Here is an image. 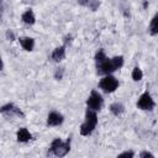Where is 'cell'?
Masks as SVG:
<instances>
[{
	"mask_svg": "<svg viewBox=\"0 0 158 158\" xmlns=\"http://www.w3.org/2000/svg\"><path fill=\"white\" fill-rule=\"evenodd\" d=\"M96 125H98V116H96L95 111L91 109H88L85 112V121L80 126V135L81 136H89L94 131Z\"/></svg>",
	"mask_w": 158,
	"mask_h": 158,
	"instance_id": "2",
	"label": "cell"
},
{
	"mask_svg": "<svg viewBox=\"0 0 158 158\" xmlns=\"http://www.w3.org/2000/svg\"><path fill=\"white\" fill-rule=\"evenodd\" d=\"M133 156H135V153L132 151H126V152L118 154V157H133Z\"/></svg>",
	"mask_w": 158,
	"mask_h": 158,
	"instance_id": "18",
	"label": "cell"
},
{
	"mask_svg": "<svg viewBox=\"0 0 158 158\" xmlns=\"http://www.w3.org/2000/svg\"><path fill=\"white\" fill-rule=\"evenodd\" d=\"M110 111H111L115 116H118V115H121V114L125 111V107H123V105L120 104V102H114V104L110 106Z\"/></svg>",
	"mask_w": 158,
	"mask_h": 158,
	"instance_id": "13",
	"label": "cell"
},
{
	"mask_svg": "<svg viewBox=\"0 0 158 158\" xmlns=\"http://www.w3.org/2000/svg\"><path fill=\"white\" fill-rule=\"evenodd\" d=\"M142 77H143V73H142L141 68L136 67V68L132 70V79H133L135 81H138V80L142 79Z\"/></svg>",
	"mask_w": 158,
	"mask_h": 158,
	"instance_id": "15",
	"label": "cell"
},
{
	"mask_svg": "<svg viewBox=\"0 0 158 158\" xmlns=\"http://www.w3.org/2000/svg\"><path fill=\"white\" fill-rule=\"evenodd\" d=\"M149 32H151V35H157V33H158V14L154 15V17H153L152 21H151Z\"/></svg>",
	"mask_w": 158,
	"mask_h": 158,
	"instance_id": "14",
	"label": "cell"
},
{
	"mask_svg": "<svg viewBox=\"0 0 158 158\" xmlns=\"http://www.w3.org/2000/svg\"><path fill=\"white\" fill-rule=\"evenodd\" d=\"M100 5V1L99 0H89V4H88V7L93 11H95Z\"/></svg>",
	"mask_w": 158,
	"mask_h": 158,
	"instance_id": "16",
	"label": "cell"
},
{
	"mask_svg": "<svg viewBox=\"0 0 158 158\" xmlns=\"http://www.w3.org/2000/svg\"><path fill=\"white\" fill-rule=\"evenodd\" d=\"M123 65V57L122 56H117L114 57L111 59H104L101 63L96 64V69H98V74L102 75V74H110L115 70H117L118 68H121Z\"/></svg>",
	"mask_w": 158,
	"mask_h": 158,
	"instance_id": "1",
	"label": "cell"
},
{
	"mask_svg": "<svg viewBox=\"0 0 158 158\" xmlns=\"http://www.w3.org/2000/svg\"><path fill=\"white\" fill-rule=\"evenodd\" d=\"M139 157H142V158H144V157H153V154L149 153V152H147V151H144V152H142V153L139 154Z\"/></svg>",
	"mask_w": 158,
	"mask_h": 158,
	"instance_id": "19",
	"label": "cell"
},
{
	"mask_svg": "<svg viewBox=\"0 0 158 158\" xmlns=\"http://www.w3.org/2000/svg\"><path fill=\"white\" fill-rule=\"evenodd\" d=\"M6 37H7V40H10V41H12L14 40V33H12V31H7L6 32Z\"/></svg>",
	"mask_w": 158,
	"mask_h": 158,
	"instance_id": "20",
	"label": "cell"
},
{
	"mask_svg": "<svg viewBox=\"0 0 158 158\" xmlns=\"http://www.w3.org/2000/svg\"><path fill=\"white\" fill-rule=\"evenodd\" d=\"M20 43H21V46H22L23 49L32 51L33 49V46H35V40L31 38V37H21L20 38Z\"/></svg>",
	"mask_w": 158,
	"mask_h": 158,
	"instance_id": "11",
	"label": "cell"
},
{
	"mask_svg": "<svg viewBox=\"0 0 158 158\" xmlns=\"http://www.w3.org/2000/svg\"><path fill=\"white\" fill-rule=\"evenodd\" d=\"M102 104H104V99L102 96L96 91V90H93L86 100V105H88V109H91L94 111H98L102 107Z\"/></svg>",
	"mask_w": 158,
	"mask_h": 158,
	"instance_id": "5",
	"label": "cell"
},
{
	"mask_svg": "<svg viewBox=\"0 0 158 158\" xmlns=\"http://www.w3.org/2000/svg\"><path fill=\"white\" fill-rule=\"evenodd\" d=\"M1 114H6L9 112L10 115H17V116H22L23 117V114L21 112V110L19 107H16L14 104H7V105H4L1 109H0Z\"/></svg>",
	"mask_w": 158,
	"mask_h": 158,
	"instance_id": "8",
	"label": "cell"
},
{
	"mask_svg": "<svg viewBox=\"0 0 158 158\" xmlns=\"http://www.w3.org/2000/svg\"><path fill=\"white\" fill-rule=\"evenodd\" d=\"M154 105L156 104H154V101H153V99H152V96H151V94L148 91L143 93L139 96L138 101H137V107L141 109V110H148V111H151V110H153Z\"/></svg>",
	"mask_w": 158,
	"mask_h": 158,
	"instance_id": "6",
	"label": "cell"
},
{
	"mask_svg": "<svg viewBox=\"0 0 158 158\" xmlns=\"http://www.w3.org/2000/svg\"><path fill=\"white\" fill-rule=\"evenodd\" d=\"M64 57H65V44L60 46V47H57L51 54V59L54 60V62H60Z\"/></svg>",
	"mask_w": 158,
	"mask_h": 158,
	"instance_id": "9",
	"label": "cell"
},
{
	"mask_svg": "<svg viewBox=\"0 0 158 158\" xmlns=\"http://www.w3.org/2000/svg\"><path fill=\"white\" fill-rule=\"evenodd\" d=\"M16 137H17V141H19V142H27V141H30V139L32 138V135L27 131V128L22 127V128H20V130L17 131Z\"/></svg>",
	"mask_w": 158,
	"mask_h": 158,
	"instance_id": "10",
	"label": "cell"
},
{
	"mask_svg": "<svg viewBox=\"0 0 158 158\" xmlns=\"http://www.w3.org/2000/svg\"><path fill=\"white\" fill-rule=\"evenodd\" d=\"M117 86H118L117 79H116L115 77L110 75V74L105 75V77L100 80V83H99V88H100L102 91H105V93H112V91H115V90L117 89Z\"/></svg>",
	"mask_w": 158,
	"mask_h": 158,
	"instance_id": "4",
	"label": "cell"
},
{
	"mask_svg": "<svg viewBox=\"0 0 158 158\" xmlns=\"http://www.w3.org/2000/svg\"><path fill=\"white\" fill-rule=\"evenodd\" d=\"M63 115H60L57 111H52L49 112L48 117H47V125L48 126H59L63 122Z\"/></svg>",
	"mask_w": 158,
	"mask_h": 158,
	"instance_id": "7",
	"label": "cell"
},
{
	"mask_svg": "<svg viewBox=\"0 0 158 158\" xmlns=\"http://www.w3.org/2000/svg\"><path fill=\"white\" fill-rule=\"evenodd\" d=\"M63 73H64V69H63V68L57 69L56 73H54V78H56L57 80H60V79L63 78Z\"/></svg>",
	"mask_w": 158,
	"mask_h": 158,
	"instance_id": "17",
	"label": "cell"
},
{
	"mask_svg": "<svg viewBox=\"0 0 158 158\" xmlns=\"http://www.w3.org/2000/svg\"><path fill=\"white\" fill-rule=\"evenodd\" d=\"M70 149V139H67L65 142H63L59 138H56L52 144L51 148L48 151V154H54L57 157H64Z\"/></svg>",
	"mask_w": 158,
	"mask_h": 158,
	"instance_id": "3",
	"label": "cell"
},
{
	"mask_svg": "<svg viewBox=\"0 0 158 158\" xmlns=\"http://www.w3.org/2000/svg\"><path fill=\"white\" fill-rule=\"evenodd\" d=\"M21 19H22V21H23L25 23H27V25H33L35 21H36V17H35V14H33L32 10H26V11L22 14Z\"/></svg>",
	"mask_w": 158,
	"mask_h": 158,
	"instance_id": "12",
	"label": "cell"
}]
</instances>
